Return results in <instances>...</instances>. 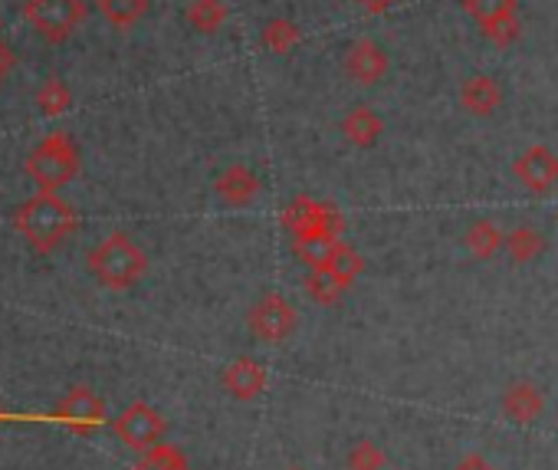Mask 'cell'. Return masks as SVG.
<instances>
[{"instance_id":"6","label":"cell","mask_w":558,"mask_h":470,"mask_svg":"<svg viewBox=\"0 0 558 470\" xmlns=\"http://www.w3.org/2000/svg\"><path fill=\"white\" fill-rule=\"evenodd\" d=\"M296 310L287 303V297L283 293H263L253 306H250V313H246V326H250V333L256 336V339H263V342H272V346H279V342H287L293 333H296Z\"/></svg>"},{"instance_id":"23","label":"cell","mask_w":558,"mask_h":470,"mask_svg":"<svg viewBox=\"0 0 558 470\" xmlns=\"http://www.w3.org/2000/svg\"><path fill=\"white\" fill-rule=\"evenodd\" d=\"M129 470H191V463L181 454V447H174V444H155Z\"/></svg>"},{"instance_id":"18","label":"cell","mask_w":558,"mask_h":470,"mask_svg":"<svg viewBox=\"0 0 558 470\" xmlns=\"http://www.w3.org/2000/svg\"><path fill=\"white\" fill-rule=\"evenodd\" d=\"M506 254L512 264H532L535 257H542L545 251V238L535 227H515L512 233H506Z\"/></svg>"},{"instance_id":"20","label":"cell","mask_w":558,"mask_h":470,"mask_svg":"<svg viewBox=\"0 0 558 470\" xmlns=\"http://www.w3.org/2000/svg\"><path fill=\"white\" fill-rule=\"evenodd\" d=\"M73 106V93L66 89V83L60 76H50L40 89H37V109L44 119H60L66 116Z\"/></svg>"},{"instance_id":"17","label":"cell","mask_w":558,"mask_h":470,"mask_svg":"<svg viewBox=\"0 0 558 470\" xmlns=\"http://www.w3.org/2000/svg\"><path fill=\"white\" fill-rule=\"evenodd\" d=\"M506 244L502 230L493 224V220H476L470 230H466V251L476 257V261H493L499 254V248Z\"/></svg>"},{"instance_id":"15","label":"cell","mask_w":558,"mask_h":470,"mask_svg":"<svg viewBox=\"0 0 558 470\" xmlns=\"http://www.w3.org/2000/svg\"><path fill=\"white\" fill-rule=\"evenodd\" d=\"M342 132H345V138H349L355 148H372V145L381 138L385 122H381V116H378L372 106H355V109L342 119Z\"/></svg>"},{"instance_id":"25","label":"cell","mask_w":558,"mask_h":470,"mask_svg":"<svg viewBox=\"0 0 558 470\" xmlns=\"http://www.w3.org/2000/svg\"><path fill=\"white\" fill-rule=\"evenodd\" d=\"M306 290H310V297L319 303V306H336L339 303V297L345 293L326 270H310V277H306Z\"/></svg>"},{"instance_id":"9","label":"cell","mask_w":558,"mask_h":470,"mask_svg":"<svg viewBox=\"0 0 558 470\" xmlns=\"http://www.w3.org/2000/svg\"><path fill=\"white\" fill-rule=\"evenodd\" d=\"M512 174L525 191L545 194L558 184V155L548 145H532L512 161Z\"/></svg>"},{"instance_id":"21","label":"cell","mask_w":558,"mask_h":470,"mask_svg":"<svg viewBox=\"0 0 558 470\" xmlns=\"http://www.w3.org/2000/svg\"><path fill=\"white\" fill-rule=\"evenodd\" d=\"M99 14L116 31H129L148 14V0H99Z\"/></svg>"},{"instance_id":"8","label":"cell","mask_w":558,"mask_h":470,"mask_svg":"<svg viewBox=\"0 0 558 470\" xmlns=\"http://www.w3.org/2000/svg\"><path fill=\"white\" fill-rule=\"evenodd\" d=\"M57 421L66 424V427H73L76 434H93L96 427L106 424V401L93 388L76 385L57 405Z\"/></svg>"},{"instance_id":"2","label":"cell","mask_w":558,"mask_h":470,"mask_svg":"<svg viewBox=\"0 0 558 470\" xmlns=\"http://www.w3.org/2000/svg\"><path fill=\"white\" fill-rule=\"evenodd\" d=\"M86 267L106 290H132L148 274V257L129 233H109L89 251Z\"/></svg>"},{"instance_id":"1","label":"cell","mask_w":558,"mask_h":470,"mask_svg":"<svg viewBox=\"0 0 558 470\" xmlns=\"http://www.w3.org/2000/svg\"><path fill=\"white\" fill-rule=\"evenodd\" d=\"M14 227L37 254L47 257L80 230V214L70 201L60 197V191H37L17 207Z\"/></svg>"},{"instance_id":"27","label":"cell","mask_w":558,"mask_h":470,"mask_svg":"<svg viewBox=\"0 0 558 470\" xmlns=\"http://www.w3.org/2000/svg\"><path fill=\"white\" fill-rule=\"evenodd\" d=\"M519 34H522V27H519V21H515V17H506V21H499V24L483 27V37H486L489 44H496L499 50L512 47V44L519 40Z\"/></svg>"},{"instance_id":"5","label":"cell","mask_w":558,"mask_h":470,"mask_svg":"<svg viewBox=\"0 0 558 470\" xmlns=\"http://www.w3.org/2000/svg\"><path fill=\"white\" fill-rule=\"evenodd\" d=\"M283 227L296 238H339L342 233V214L316 197H296L283 210Z\"/></svg>"},{"instance_id":"12","label":"cell","mask_w":558,"mask_h":470,"mask_svg":"<svg viewBox=\"0 0 558 470\" xmlns=\"http://www.w3.org/2000/svg\"><path fill=\"white\" fill-rule=\"evenodd\" d=\"M499 405H502V414H506L512 424H532V421H538V414L545 411V395H542L538 385H532V382H512V385L502 391Z\"/></svg>"},{"instance_id":"31","label":"cell","mask_w":558,"mask_h":470,"mask_svg":"<svg viewBox=\"0 0 558 470\" xmlns=\"http://www.w3.org/2000/svg\"><path fill=\"white\" fill-rule=\"evenodd\" d=\"M293 470H303V467H293Z\"/></svg>"},{"instance_id":"13","label":"cell","mask_w":558,"mask_h":470,"mask_svg":"<svg viewBox=\"0 0 558 470\" xmlns=\"http://www.w3.org/2000/svg\"><path fill=\"white\" fill-rule=\"evenodd\" d=\"M499 103H502V89L486 73H476L460 86V106L476 119H489L499 109Z\"/></svg>"},{"instance_id":"4","label":"cell","mask_w":558,"mask_h":470,"mask_svg":"<svg viewBox=\"0 0 558 470\" xmlns=\"http://www.w3.org/2000/svg\"><path fill=\"white\" fill-rule=\"evenodd\" d=\"M24 17L47 44H66L86 21V0H27Z\"/></svg>"},{"instance_id":"29","label":"cell","mask_w":558,"mask_h":470,"mask_svg":"<svg viewBox=\"0 0 558 470\" xmlns=\"http://www.w3.org/2000/svg\"><path fill=\"white\" fill-rule=\"evenodd\" d=\"M11 70H14V50L4 40H0V80H4Z\"/></svg>"},{"instance_id":"26","label":"cell","mask_w":558,"mask_h":470,"mask_svg":"<svg viewBox=\"0 0 558 470\" xmlns=\"http://www.w3.org/2000/svg\"><path fill=\"white\" fill-rule=\"evenodd\" d=\"M349 470H381L388 463L385 450L375 444V441H359L352 450H349Z\"/></svg>"},{"instance_id":"30","label":"cell","mask_w":558,"mask_h":470,"mask_svg":"<svg viewBox=\"0 0 558 470\" xmlns=\"http://www.w3.org/2000/svg\"><path fill=\"white\" fill-rule=\"evenodd\" d=\"M355 4H362V8L372 11V14H385V11L395 4V0H355Z\"/></svg>"},{"instance_id":"24","label":"cell","mask_w":558,"mask_h":470,"mask_svg":"<svg viewBox=\"0 0 558 470\" xmlns=\"http://www.w3.org/2000/svg\"><path fill=\"white\" fill-rule=\"evenodd\" d=\"M463 11L483 27L499 24L506 17H515V0H463Z\"/></svg>"},{"instance_id":"14","label":"cell","mask_w":558,"mask_h":470,"mask_svg":"<svg viewBox=\"0 0 558 470\" xmlns=\"http://www.w3.org/2000/svg\"><path fill=\"white\" fill-rule=\"evenodd\" d=\"M217 194L223 204L230 207H246L256 194H259V174L246 165H230L227 171H220V178L214 181Z\"/></svg>"},{"instance_id":"3","label":"cell","mask_w":558,"mask_h":470,"mask_svg":"<svg viewBox=\"0 0 558 470\" xmlns=\"http://www.w3.org/2000/svg\"><path fill=\"white\" fill-rule=\"evenodd\" d=\"M80 168H83L80 145L70 132L44 135L27 155V174L40 191H63L66 184L76 181Z\"/></svg>"},{"instance_id":"19","label":"cell","mask_w":558,"mask_h":470,"mask_svg":"<svg viewBox=\"0 0 558 470\" xmlns=\"http://www.w3.org/2000/svg\"><path fill=\"white\" fill-rule=\"evenodd\" d=\"M259 44L276 53V57H287L296 44H300V27L287 17H276V21H266L263 34H259Z\"/></svg>"},{"instance_id":"22","label":"cell","mask_w":558,"mask_h":470,"mask_svg":"<svg viewBox=\"0 0 558 470\" xmlns=\"http://www.w3.org/2000/svg\"><path fill=\"white\" fill-rule=\"evenodd\" d=\"M187 24L197 34H217L227 24V4H223V0H191Z\"/></svg>"},{"instance_id":"7","label":"cell","mask_w":558,"mask_h":470,"mask_svg":"<svg viewBox=\"0 0 558 470\" xmlns=\"http://www.w3.org/2000/svg\"><path fill=\"white\" fill-rule=\"evenodd\" d=\"M112 431L116 437L132 447V450H151L155 444H161L165 431H168V421L158 408H151L148 401H132L116 421H112Z\"/></svg>"},{"instance_id":"11","label":"cell","mask_w":558,"mask_h":470,"mask_svg":"<svg viewBox=\"0 0 558 470\" xmlns=\"http://www.w3.org/2000/svg\"><path fill=\"white\" fill-rule=\"evenodd\" d=\"M266 382H269V375H266L263 362H256L250 355H243V359H236V362H230L223 369V388L236 401H253L256 395H263Z\"/></svg>"},{"instance_id":"16","label":"cell","mask_w":558,"mask_h":470,"mask_svg":"<svg viewBox=\"0 0 558 470\" xmlns=\"http://www.w3.org/2000/svg\"><path fill=\"white\" fill-rule=\"evenodd\" d=\"M319 270H326L342 290H349L359 277H362V270H365V261H362V254L352 248V244H345V241H339L336 248H332V254H329V261L319 267Z\"/></svg>"},{"instance_id":"10","label":"cell","mask_w":558,"mask_h":470,"mask_svg":"<svg viewBox=\"0 0 558 470\" xmlns=\"http://www.w3.org/2000/svg\"><path fill=\"white\" fill-rule=\"evenodd\" d=\"M345 73L359 86H375V83H381L388 76V53L381 50V44L362 37L345 53Z\"/></svg>"},{"instance_id":"28","label":"cell","mask_w":558,"mask_h":470,"mask_svg":"<svg viewBox=\"0 0 558 470\" xmlns=\"http://www.w3.org/2000/svg\"><path fill=\"white\" fill-rule=\"evenodd\" d=\"M453 470H496V467H493L483 454H466Z\"/></svg>"}]
</instances>
